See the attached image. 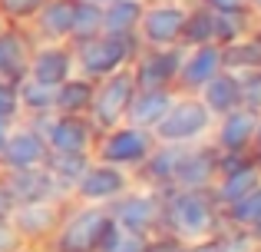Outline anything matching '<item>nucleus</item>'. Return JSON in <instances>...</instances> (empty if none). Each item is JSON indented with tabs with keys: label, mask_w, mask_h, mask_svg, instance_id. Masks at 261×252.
<instances>
[{
	"label": "nucleus",
	"mask_w": 261,
	"mask_h": 252,
	"mask_svg": "<svg viewBox=\"0 0 261 252\" xmlns=\"http://www.w3.org/2000/svg\"><path fill=\"white\" fill-rule=\"evenodd\" d=\"M46 140L33 126H10L4 146H0V166L4 169H33L46 163Z\"/></svg>",
	"instance_id": "obj_13"
},
{
	"label": "nucleus",
	"mask_w": 261,
	"mask_h": 252,
	"mask_svg": "<svg viewBox=\"0 0 261 252\" xmlns=\"http://www.w3.org/2000/svg\"><path fill=\"white\" fill-rule=\"evenodd\" d=\"M30 126L46 140L50 153H93V126L83 113H43L33 117Z\"/></svg>",
	"instance_id": "obj_5"
},
{
	"label": "nucleus",
	"mask_w": 261,
	"mask_h": 252,
	"mask_svg": "<svg viewBox=\"0 0 261 252\" xmlns=\"http://www.w3.org/2000/svg\"><path fill=\"white\" fill-rule=\"evenodd\" d=\"M142 0H106L102 4V33H136V24L142 17Z\"/></svg>",
	"instance_id": "obj_25"
},
{
	"label": "nucleus",
	"mask_w": 261,
	"mask_h": 252,
	"mask_svg": "<svg viewBox=\"0 0 261 252\" xmlns=\"http://www.w3.org/2000/svg\"><path fill=\"white\" fill-rule=\"evenodd\" d=\"M46 169H50L53 182L60 186V193L76 186V179L86 173L89 166V153H46Z\"/></svg>",
	"instance_id": "obj_27"
},
{
	"label": "nucleus",
	"mask_w": 261,
	"mask_h": 252,
	"mask_svg": "<svg viewBox=\"0 0 261 252\" xmlns=\"http://www.w3.org/2000/svg\"><path fill=\"white\" fill-rule=\"evenodd\" d=\"M248 7H251V10H258V13H261V0H248Z\"/></svg>",
	"instance_id": "obj_44"
},
{
	"label": "nucleus",
	"mask_w": 261,
	"mask_h": 252,
	"mask_svg": "<svg viewBox=\"0 0 261 252\" xmlns=\"http://www.w3.org/2000/svg\"><path fill=\"white\" fill-rule=\"evenodd\" d=\"M0 30H4V17H0Z\"/></svg>",
	"instance_id": "obj_46"
},
{
	"label": "nucleus",
	"mask_w": 261,
	"mask_h": 252,
	"mask_svg": "<svg viewBox=\"0 0 261 252\" xmlns=\"http://www.w3.org/2000/svg\"><path fill=\"white\" fill-rule=\"evenodd\" d=\"M172 100H175V93L169 90V86L166 90H136L133 100H129V106H126V120H122V123H133V126L152 133V126L166 117Z\"/></svg>",
	"instance_id": "obj_19"
},
{
	"label": "nucleus",
	"mask_w": 261,
	"mask_h": 252,
	"mask_svg": "<svg viewBox=\"0 0 261 252\" xmlns=\"http://www.w3.org/2000/svg\"><path fill=\"white\" fill-rule=\"evenodd\" d=\"M185 47L172 43V47H155L149 57H139L133 63V80L136 90H166L175 83V73L182 66Z\"/></svg>",
	"instance_id": "obj_12"
},
{
	"label": "nucleus",
	"mask_w": 261,
	"mask_h": 252,
	"mask_svg": "<svg viewBox=\"0 0 261 252\" xmlns=\"http://www.w3.org/2000/svg\"><path fill=\"white\" fill-rule=\"evenodd\" d=\"M208 10H238V7H248V0H205Z\"/></svg>",
	"instance_id": "obj_41"
},
{
	"label": "nucleus",
	"mask_w": 261,
	"mask_h": 252,
	"mask_svg": "<svg viewBox=\"0 0 261 252\" xmlns=\"http://www.w3.org/2000/svg\"><path fill=\"white\" fill-rule=\"evenodd\" d=\"M0 213H7V199H4V193H0Z\"/></svg>",
	"instance_id": "obj_45"
},
{
	"label": "nucleus",
	"mask_w": 261,
	"mask_h": 252,
	"mask_svg": "<svg viewBox=\"0 0 261 252\" xmlns=\"http://www.w3.org/2000/svg\"><path fill=\"white\" fill-rule=\"evenodd\" d=\"M152 146H155V140H152L149 129H139L133 123H119V126H109L99 143H93V153L102 163H113V166H122V169H136L149 156Z\"/></svg>",
	"instance_id": "obj_6"
},
{
	"label": "nucleus",
	"mask_w": 261,
	"mask_h": 252,
	"mask_svg": "<svg viewBox=\"0 0 261 252\" xmlns=\"http://www.w3.org/2000/svg\"><path fill=\"white\" fill-rule=\"evenodd\" d=\"M109 216H113L122 229H129V233L146 239V233H152L162 222V196L146 193V189H126L119 199H113Z\"/></svg>",
	"instance_id": "obj_9"
},
{
	"label": "nucleus",
	"mask_w": 261,
	"mask_h": 252,
	"mask_svg": "<svg viewBox=\"0 0 261 252\" xmlns=\"http://www.w3.org/2000/svg\"><path fill=\"white\" fill-rule=\"evenodd\" d=\"M182 249V239L178 236H162V239H146L142 242V252H178Z\"/></svg>",
	"instance_id": "obj_39"
},
{
	"label": "nucleus",
	"mask_w": 261,
	"mask_h": 252,
	"mask_svg": "<svg viewBox=\"0 0 261 252\" xmlns=\"http://www.w3.org/2000/svg\"><path fill=\"white\" fill-rule=\"evenodd\" d=\"M20 249H23V236L17 233L10 216L0 213V252H20Z\"/></svg>",
	"instance_id": "obj_37"
},
{
	"label": "nucleus",
	"mask_w": 261,
	"mask_h": 252,
	"mask_svg": "<svg viewBox=\"0 0 261 252\" xmlns=\"http://www.w3.org/2000/svg\"><path fill=\"white\" fill-rule=\"evenodd\" d=\"M218 173V156L212 149H202L198 143L182 149L175 169H172V182L178 189H205Z\"/></svg>",
	"instance_id": "obj_17"
},
{
	"label": "nucleus",
	"mask_w": 261,
	"mask_h": 252,
	"mask_svg": "<svg viewBox=\"0 0 261 252\" xmlns=\"http://www.w3.org/2000/svg\"><path fill=\"white\" fill-rule=\"evenodd\" d=\"M136 93V80H133V66H119L116 73L99 80V86H93V100H89V120L93 126L109 129L119 126L126 120V106Z\"/></svg>",
	"instance_id": "obj_4"
},
{
	"label": "nucleus",
	"mask_w": 261,
	"mask_h": 252,
	"mask_svg": "<svg viewBox=\"0 0 261 252\" xmlns=\"http://www.w3.org/2000/svg\"><path fill=\"white\" fill-rule=\"evenodd\" d=\"M238 77H242V106L261 113V70H248Z\"/></svg>",
	"instance_id": "obj_34"
},
{
	"label": "nucleus",
	"mask_w": 261,
	"mask_h": 252,
	"mask_svg": "<svg viewBox=\"0 0 261 252\" xmlns=\"http://www.w3.org/2000/svg\"><path fill=\"white\" fill-rule=\"evenodd\" d=\"M228 219L231 226H242V229H255L261 222V182L251 193H245L242 199L228 202Z\"/></svg>",
	"instance_id": "obj_33"
},
{
	"label": "nucleus",
	"mask_w": 261,
	"mask_h": 252,
	"mask_svg": "<svg viewBox=\"0 0 261 252\" xmlns=\"http://www.w3.org/2000/svg\"><path fill=\"white\" fill-rule=\"evenodd\" d=\"M182 47H198V43H215V24H212V10L208 7H192L185 10V24L178 33Z\"/></svg>",
	"instance_id": "obj_30"
},
{
	"label": "nucleus",
	"mask_w": 261,
	"mask_h": 252,
	"mask_svg": "<svg viewBox=\"0 0 261 252\" xmlns=\"http://www.w3.org/2000/svg\"><path fill=\"white\" fill-rule=\"evenodd\" d=\"M10 126H13V123H4V120H0V146H4V140H7V133H10Z\"/></svg>",
	"instance_id": "obj_42"
},
{
	"label": "nucleus",
	"mask_w": 261,
	"mask_h": 252,
	"mask_svg": "<svg viewBox=\"0 0 261 252\" xmlns=\"http://www.w3.org/2000/svg\"><path fill=\"white\" fill-rule=\"evenodd\" d=\"M185 10L189 7L178 4V0H159V4L142 7V17L136 24V33H139L142 43L155 47H172L178 43V33H182L185 24Z\"/></svg>",
	"instance_id": "obj_10"
},
{
	"label": "nucleus",
	"mask_w": 261,
	"mask_h": 252,
	"mask_svg": "<svg viewBox=\"0 0 261 252\" xmlns=\"http://www.w3.org/2000/svg\"><path fill=\"white\" fill-rule=\"evenodd\" d=\"M10 222L17 226V233L23 239H43L46 233L60 226V202L57 199H37V202H17L7 209Z\"/></svg>",
	"instance_id": "obj_15"
},
{
	"label": "nucleus",
	"mask_w": 261,
	"mask_h": 252,
	"mask_svg": "<svg viewBox=\"0 0 261 252\" xmlns=\"http://www.w3.org/2000/svg\"><path fill=\"white\" fill-rule=\"evenodd\" d=\"M53 97H57V86L50 83H40V80H30V77H20L17 80V103H20V113L27 117H43V113H53Z\"/></svg>",
	"instance_id": "obj_26"
},
{
	"label": "nucleus",
	"mask_w": 261,
	"mask_h": 252,
	"mask_svg": "<svg viewBox=\"0 0 261 252\" xmlns=\"http://www.w3.org/2000/svg\"><path fill=\"white\" fill-rule=\"evenodd\" d=\"M198 97H202V103L208 106L215 117H222V113L242 106V77L222 66V70H218L215 77L198 90Z\"/></svg>",
	"instance_id": "obj_20"
},
{
	"label": "nucleus",
	"mask_w": 261,
	"mask_h": 252,
	"mask_svg": "<svg viewBox=\"0 0 261 252\" xmlns=\"http://www.w3.org/2000/svg\"><path fill=\"white\" fill-rule=\"evenodd\" d=\"M126 189H133V176L129 169L113 166V163H89L86 173L76 179L73 193L80 196V202H93V206H109L113 199H119Z\"/></svg>",
	"instance_id": "obj_8"
},
{
	"label": "nucleus",
	"mask_w": 261,
	"mask_h": 252,
	"mask_svg": "<svg viewBox=\"0 0 261 252\" xmlns=\"http://www.w3.org/2000/svg\"><path fill=\"white\" fill-rule=\"evenodd\" d=\"M142 236L129 233V229H122L119 222L109 216V222L102 226L99 239H96V249L93 252H142Z\"/></svg>",
	"instance_id": "obj_32"
},
{
	"label": "nucleus",
	"mask_w": 261,
	"mask_h": 252,
	"mask_svg": "<svg viewBox=\"0 0 261 252\" xmlns=\"http://www.w3.org/2000/svg\"><path fill=\"white\" fill-rule=\"evenodd\" d=\"M255 143H258V149H261V113H258V123H255Z\"/></svg>",
	"instance_id": "obj_43"
},
{
	"label": "nucleus",
	"mask_w": 261,
	"mask_h": 252,
	"mask_svg": "<svg viewBox=\"0 0 261 252\" xmlns=\"http://www.w3.org/2000/svg\"><path fill=\"white\" fill-rule=\"evenodd\" d=\"M0 193L7 199V209L17 202H37V199H57L60 186L53 182L46 166H33V169H4L0 179Z\"/></svg>",
	"instance_id": "obj_11"
},
{
	"label": "nucleus",
	"mask_w": 261,
	"mask_h": 252,
	"mask_svg": "<svg viewBox=\"0 0 261 252\" xmlns=\"http://www.w3.org/2000/svg\"><path fill=\"white\" fill-rule=\"evenodd\" d=\"M222 70V47L218 43H198V47H185L182 66L175 73V83L185 93H198L215 73Z\"/></svg>",
	"instance_id": "obj_14"
},
{
	"label": "nucleus",
	"mask_w": 261,
	"mask_h": 252,
	"mask_svg": "<svg viewBox=\"0 0 261 252\" xmlns=\"http://www.w3.org/2000/svg\"><path fill=\"white\" fill-rule=\"evenodd\" d=\"M33 20H37V30L43 40L63 43V40H70V27H73V0H46L33 13Z\"/></svg>",
	"instance_id": "obj_21"
},
{
	"label": "nucleus",
	"mask_w": 261,
	"mask_h": 252,
	"mask_svg": "<svg viewBox=\"0 0 261 252\" xmlns=\"http://www.w3.org/2000/svg\"><path fill=\"white\" fill-rule=\"evenodd\" d=\"M20 117V103H17V83L10 80H0V120L13 123Z\"/></svg>",
	"instance_id": "obj_36"
},
{
	"label": "nucleus",
	"mask_w": 261,
	"mask_h": 252,
	"mask_svg": "<svg viewBox=\"0 0 261 252\" xmlns=\"http://www.w3.org/2000/svg\"><path fill=\"white\" fill-rule=\"evenodd\" d=\"M46 0H0V17L4 20H30Z\"/></svg>",
	"instance_id": "obj_35"
},
{
	"label": "nucleus",
	"mask_w": 261,
	"mask_h": 252,
	"mask_svg": "<svg viewBox=\"0 0 261 252\" xmlns=\"http://www.w3.org/2000/svg\"><path fill=\"white\" fill-rule=\"evenodd\" d=\"M136 57V33H96L89 40H76L73 50V70H80V77L102 80L109 73H116L119 66H126Z\"/></svg>",
	"instance_id": "obj_3"
},
{
	"label": "nucleus",
	"mask_w": 261,
	"mask_h": 252,
	"mask_svg": "<svg viewBox=\"0 0 261 252\" xmlns=\"http://www.w3.org/2000/svg\"><path fill=\"white\" fill-rule=\"evenodd\" d=\"M222 66L231 73H248V70H261V40L255 33L222 43Z\"/></svg>",
	"instance_id": "obj_22"
},
{
	"label": "nucleus",
	"mask_w": 261,
	"mask_h": 252,
	"mask_svg": "<svg viewBox=\"0 0 261 252\" xmlns=\"http://www.w3.org/2000/svg\"><path fill=\"white\" fill-rule=\"evenodd\" d=\"M258 182H261V169H258V163H245L242 169H231V173H225V176H222L215 199L222 202V206H228V202L242 199L245 193H251Z\"/></svg>",
	"instance_id": "obj_28"
},
{
	"label": "nucleus",
	"mask_w": 261,
	"mask_h": 252,
	"mask_svg": "<svg viewBox=\"0 0 261 252\" xmlns=\"http://www.w3.org/2000/svg\"><path fill=\"white\" fill-rule=\"evenodd\" d=\"M218 252H255V239L245 233H231L225 239H218Z\"/></svg>",
	"instance_id": "obj_38"
},
{
	"label": "nucleus",
	"mask_w": 261,
	"mask_h": 252,
	"mask_svg": "<svg viewBox=\"0 0 261 252\" xmlns=\"http://www.w3.org/2000/svg\"><path fill=\"white\" fill-rule=\"evenodd\" d=\"M178 252H218V239L215 236H205V239H195V242H182Z\"/></svg>",
	"instance_id": "obj_40"
},
{
	"label": "nucleus",
	"mask_w": 261,
	"mask_h": 252,
	"mask_svg": "<svg viewBox=\"0 0 261 252\" xmlns=\"http://www.w3.org/2000/svg\"><path fill=\"white\" fill-rule=\"evenodd\" d=\"M96 33H102V4L99 0H73L70 40H89Z\"/></svg>",
	"instance_id": "obj_31"
},
{
	"label": "nucleus",
	"mask_w": 261,
	"mask_h": 252,
	"mask_svg": "<svg viewBox=\"0 0 261 252\" xmlns=\"http://www.w3.org/2000/svg\"><path fill=\"white\" fill-rule=\"evenodd\" d=\"M109 222L106 206H93L83 202V209H76L73 216L60 219L57 226V252H93L96 239H99L102 226Z\"/></svg>",
	"instance_id": "obj_7"
},
{
	"label": "nucleus",
	"mask_w": 261,
	"mask_h": 252,
	"mask_svg": "<svg viewBox=\"0 0 261 252\" xmlns=\"http://www.w3.org/2000/svg\"><path fill=\"white\" fill-rule=\"evenodd\" d=\"M73 50H66L63 43H50L46 40L43 47L27 57V73L23 77L30 80H40V83H50V86H60L66 77H73Z\"/></svg>",
	"instance_id": "obj_16"
},
{
	"label": "nucleus",
	"mask_w": 261,
	"mask_h": 252,
	"mask_svg": "<svg viewBox=\"0 0 261 252\" xmlns=\"http://www.w3.org/2000/svg\"><path fill=\"white\" fill-rule=\"evenodd\" d=\"M212 126H215V113L202 103L198 93H185V97L175 93L166 117L152 126V140L175 143V146H192V143H202L212 133Z\"/></svg>",
	"instance_id": "obj_1"
},
{
	"label": "nucleus",
	"mask_w": 261,
	"mask_h": 252,
	"mask_svg": "<svg viewBox=\"0 0 261 252\" xmlns=\"http://www.w3.org/2000/svg\"><path fill=\"white\" fill-rule=\"evenodd\" d=\"M27 57H30L27 40L20 37L17 30H7L4 27V30H0V80L17 83L27 73Z\"/></svg>",
	"instance_id": "obj_23"
},
{
	"label": "nucleus",
	"mask_w": 261,
	"mask_h": 252,
	"mask_svg": "<svg viewBox=\"0 0 261 252\" xmlns=\"http://www.w3.org/2000/svg\"><path fill=\"white\" fill-rule=\"evenodd\" d=\"M215 120H218V123L212 129H215L218 149H225V153H245V149L255 143V123H258L255 110L235 106V110L222 113V117H215Z\"/></svg>",
	"instance_id": "obj_18"
},
{
	"label": "nucleus",
	"mask_w": 261,
	"mask_h": 252,
	"mask_svg": "<svg viewBox=\"0 0 261 252\" xmlns=\"http://www.w3.org/2000/svg\"><path fill=\"white\" fill-rule=\"evenodd\" d=\"M162 222L172 236L182 242L205 239L218 229V213L215 202L198 189H178L169 202H162Z\"/></svg>",
	"instance_id": "obj_2"
},
{
	"label": "nucleus",
	"mask_w": 261,
	"mask_h": 252,
	"mask_svg": "<svg viewBox=\"0 0 261 252\" xmlns=\"http://www.w3.org/2000/svg\"><path fill=\"white\" fill-rule=\"evenodd\" d=\"M93 80L89 77H66L63 83L57 86V97H53V113H86L89 100H93Z\"/></svg>",
	"instance_id": "obj_24"
},
{
	"label": "nucleus",
	"mask_w": 261,
	"mask_h": 252,
	"mask_svg": "<svg viewBox=\"0 0 261 252\" xmlns=\"http://www.w3.org/2000/svg\"><path fill=\"white\" fill-rule=\"evenodd\" d=\"M212 24H215V43H231V40L251 33V7H238V10H212Z\"/></svg>",
	"instance_id": "obj_29"
}]
</instances>
